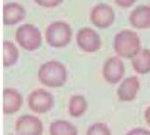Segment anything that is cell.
<instances>
[{"label":"cell","instance_id":"obj_1","mask_svg":"<svg viewBox=\"0 0 150 135\" xmlns=\"http://www.w3.org/2000/svg\"><path fill=\"white\" fill-rule=\"evenodd\" d=\"M68 78L66 67L58 61H48L40 65L38 70V79L41 84L48 88L62 87Z\"/></svg>","mask_w":150,"mask_h":135},{"label":"cell","instance_id":"obj_2","mask_svg":"<svg viewBox=\"0 0 150 135\" xmlns=\"http://www.w3.org/2000/svg\"><path fill=\"white\" fill-rule=\"evenodd\" d=\"M113 49L120 58L132 59L142 49L141 39L134 31L122 30L114 37Z\"/></svg>","mask_w":150,"mask_h":135},{"label":"cell","instance_id":"obj_3","mask_svg":"<svg viewBox=\"0 0 150 135\" xmlns=\"http://www.w3.org/2000/svg\"><path fill=\"white\" fill-rule=\"evenodd\" d=\"M72 39V29L64 21H54L46 30L47 43L54 48H62L69 45Z\"/></svg>","mask_w":150,"mask_h":135},{"label":"cell","instance_id":"obj_4","mask_svg":"<svg viewBox=\"0 0 150 135\" xmlns=\"http://www.w3.org/2000/svg\"><path fill=\"white\" fill-rule=\"evenodd\" d=\"M17 43L26 51L37 50L42 43V35L40 29L33 24H22L15 33Z\"/></svg>","mask_w":150,"mask_h":135},{"label":"cell","instance_id":"obj_5","mask_svg":"<svg viewBox=\"0 0 150 135\" xmlns=\"http://www.w3.org/2000/svg\"><path fill=\"white\" fill-rule=\"evenodd\" d=\"M27 105L29 109L37 114H44L52 110L54 105L53 95L44 90L36 89L27 97Z\"/></svg>","mask_w":150,"mask_h":135},{"label":"cell","instance_id":"obj_6","mask_svg":"<svg viewBox=\"0 0 150 135\" xmlns=\"http://www.w3.org/2000/svg\"><path fill=\"white\" fill-rule=\"evenodd\" d=\"M76 40L79 48L85 53H96L102 47V40L99 34L90 27L81 28L76 33Z\"/></svg>","mask_w":150,"mask_h":135},{"label":"cell","instance_id":"obj_7","mask_svg":"<svg viewBox=\"0 0 150 135\" xmlns=\"http://www.w3.org/2000/svg\"><path fill=\"white\" fill-rule=\"evenodd\" d=\"M91 23L99 29L110 27L115 21V12L112 6L106 4H98L95 5L91 11Z\"/></svg>","mask_w":150,"mask_h":135},{"label":"cell","instance_id":"obj_8","mask_svg":"<svg viewBox=\"0 0 150 135\" xmlns=\"http://www.w3.org/2000/svg\"><path fill=\"white\" fill-rule=\"evenodd\" d=\"M102 74L104 79L110 84L120 83L125 75V65L120 56H112L104 63Z\"/></svg>","mask_w":150,"mask_h":135},{"label":"cell","instance_id":"obj_9","mask_svg":"<svg viewBox=\"0 0 150 135\" xmlns=\"http://www.w3.org/2000/svg\"><path fill=\"white\" fill-rule=\"evenodd\" d=\"M15 133L18 135H40L43 133V124L36 116L23 115L15 123Z\"/></svg>","mask_w":150,"mask_h":135},{"label":"cell","instance_id":"obj_10","mask_svg":"<svg viewBox=\"0 0 150 135\" xmlns=\"http://www.w3.org/2000/svg\"><path fill=\"white\" fill-rule=\"evenodd\" d=\"M141 83L137 76H130L122 81L118 88L117 95L121 102H132L138 95Z\"/></svg>","mask_w":150,"mask_h":135},{"label":"cell","instance_id":"obj_11","mask_svg":"<svg viewBox=\"0 0 150 135\" xmlns=\"http://www.w3.org/2000/svg\"><path fill=\"white\" fill-rule=\"evenodd\" d=\"M23 98L20 93L12 88H5L3 91V112L11 115L19 111L22 106Z\"/></svg>","mask_w":150,"mask_h":135},{"label":"cell","instance_id":"obj_12","mask_svg":"<svg viewBox=\"0 0 150 135\" xmlns=\"http://www.w3.org/2000/svg\"><path fill=\"white\" fill-rule=\"evenodd\" d=\"M25 8L18 3H7L3 7V22L6 25H14L25 18Z\"/></svg>","mask_w":150,"mask_h":135},{"label":"cell","instance_id":"obj_13","mask_svg":"<svg viewBox=\"0 0 150 135\" xmlns=\"http://www.w3.org/2000/svg\"><path fill=\"white\" fill-rule=\"evenodd\" d=\"M129 22L136 29L150 28V5H140L134 9L130 13Z\"/></svg>","mask_w":150,"mask_h":135},{"label":"cell","instance_id":"obj_14","mask_svg":"<svg viewBox=\"0 0 150 135\" xmlns=\"http://www.w3.org/2000/svg\"><path fill=\"white\" fill-rule=\"evenodd\" d=\"M132 66L135 72L140 75L150 73V50L141 49L132 59Z\"/></svg>","mask_w":150,"mask_h":135},{"label":"cell","instance_id":"obj_15","mask_svg":"<svg viewBox=\"0 0 150 135\" xmlns=\"http://www.w3.org/2000/svg\"><path fill=\"white\" fill-rule=\"evenodd\" d=\"M88 109V103L86 98L82 95H74L70 98L69 102V113L73 118H79L83 116Z\"/></svg>","mask_w":150,"mask_h":135},{"label":"cell","instance_id":"obj_16","mask_svg":"<svg viewBox=\"0 0 150 135\" xmlns=\"http://www.w3.org/2000/svg\"><path fill=\"white\" fill-rule=\"evenodd\" d=\"M19 52L15 44L10 40L3 42V65L4 68L13 66L18 60Z\"/></svg>","mask_w":150,"mask_h":135},{"label":"cell","instance_id":"obj_17","mask_svg":"<svg viewBox=\"0 0 150 135\" xmlns=\"http://www.w3.org/2000/svg\"><path fill=\"white\" fill-rule=\"evenodd\" d=\"M76 127L67 120H54L49 126L51 135H76Z\"/></svg>","mask_w":150,"mask_h":135},{"label":"cell","instance_id":"obj_18","mask_svg":"<svg viewBox=\"0 0 150 135\" xmlns=\"http://www.w3.org/2000/svg\"><path fill=\"white\" fill-rule=\"evenodd\" d=\"M112 134L109 127L102 122L92 124L87 130V135H110Z\"/></svg>","mask_w":150,"mask_h":135},{"label":"cell","instance_id":"obj_19","mask_svg":"<svg viewBox=\"0 0 150 135\" xmlns=\"http://www.w3.org/2000/svg\"><path fill=\"white\" fill-rule=\"evenodd\" d=\"M38 5L44 8H54L62 4L64 0H33Z\"/></svg>","mask_w":150,"mask_h":135},{"label":"cell","instance_id":"obj_20","mask_svg":"<svg viewBox=\"0 0 150 135\" xmlns=\"http://www.w3.org/2000/svg\"><path fill=\"white\" fill-rule=\"evenodd\" d=\"M137 0H114L115 4L122 8H129L133 6Z\"/></svg>","mask_w":150,"mask_h":135},{"label":"cell","instance_id":"obj_21","mask_svg":"<svg viewBox=\"0 0 150 135\" xmlns=\"http://www.w3.org/2000/svg\"><path fill=\"white\" fill-rule=\"evenodd\" d=\"M128 134H134V135H149L150 134V131H148L146 129L143 128H134L133 130L128 132Z\"/></svg>","mask_w":150,"mask_h":135},{"label":"cell","instance_id":"obj_22","mask_svg":"<svg viewBox=\"0 0 150 135\" xmlns=\"http://www.w3.org/2000/svg\"><path fill=\"white\" fill-rule=\"evenodd\" d=\"M144 118H145V120H146L147 124L149 125V127H150V106H149V107L145 110Z\"/></svg>","mask_w":150,"mask_h":135}]
</instances>
